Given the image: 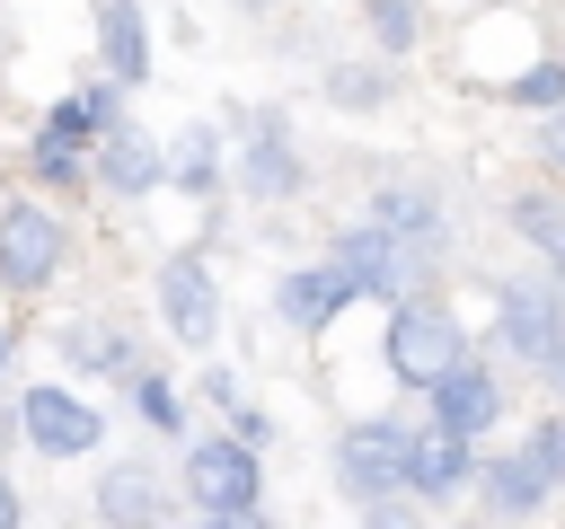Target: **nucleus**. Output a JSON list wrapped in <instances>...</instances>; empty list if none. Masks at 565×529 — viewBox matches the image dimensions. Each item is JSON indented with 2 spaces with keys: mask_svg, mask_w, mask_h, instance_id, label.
Segmentation results:
<instances>
[{
  "mask_svg": "<svg viewBox=\"0 0 565 529\" xmlns=\"http://www.w3.org/2000/svg\"><path fill=\"white\" fill-rule=\"evenodd\" d=\"M159 511H168V503H159V476H150V467H106V476H97V520H106V529H132V520L150 529Z\"/></svg>",
  "mask_w": 565,
  "mask_h": 529,
  "instance_id": "6ab92c4d",
  "label": "nucleus"
},
{
  "mask_svg": "<svg viewBox=\"0 0 565 529\" xmlns=\"http://www.w3.org/2000/svg\"><path fill=\"white\" fill-rule=\"evenodd\" d=\"M124 388H132V414H141L150 432H185V406H177V379H159V370H132Z\"/></svg>",
  "mask_w": 565,
  "mask_h": 529,
  "instance_id": "b1692460",
  "label": "nucleus"
},
{
  "mask_svg": "<svg viewBox=\"0 0 565 529\" xmlns=\"http://www.w3.org/2000/svg\"><path fill=\"white\" fill-rule=\"evenodd\" d=\"M424 406H433V414H441L450 432H468V441H486V432H494V414H503V379H494V370H486V361L468 353L459 370H441V379L424 388Z\"/></svg>",
  "mask_w": 565,
  "mask_h": 529,
  "instance_id": "4468645a",
  "label": "nucleus"
},
{
  "mask_svg": "<svg viewBox=\"0 0 565 529\" xmlns=\"http://www.w3.org/2000/svg\"><path fill=\"white\" fill-rule=\"evenodd\" d=\"M406 432L415 423H397V414L344 423V441H335V494H344V511H371V503L406 494Z\"/></svg>",
  "mask_w": 565,
  "mask_h": 529,
  "instance_id": "20e7f679",
  "label": "nucleus"
},
{
  "mask_svg": "<svg viewBox=\"0 0 565 529\" xmlns=\"http://www.w3.org/2000/svg\"><path fill=\"white\" fill-rule=\"evenodd\" d=\"M335 264L362 282V300H406V291H424V273L441 264L424 238H406V229H388V220H344L335 229Z\"/></svg>",
  "mask_w": 565,
  "mask_h": 529,
  "instance_id": "f03ea898",
  "label": "nucleus"
},
{
  "mask_svg": "<svg viewBox=\"0 0 565 529\" xmlns=\"http://www.w3.org/2000/svg\"><path fill=\"white\" fill-rule=\"evenodd\" d=\"M238 185H247V203H291L309 185L300 141H291V115H274V106L247 115V132H238Z\"/></svg>",
  "mask_w": 565,
  "mask_h": 529,
  "instance_id": "0eeeda50",
  "label": "nucleus"
},
{
  "mask_svg": "<svg viewBox=\"0 0 565 529\" xmlns=\"http://www.w3.org/2000/svg\"><path fill=\"white\" fill-rule=\"evenodd\" d=\"M539 379H547V397H556V406H565V335H556V353H547V361H539Z\"/></svg>",
  "mask_w": 565,
  "mask_h": 529,
  "instance_id": "c756f323",
  "label": "nucleus"
},
{
  "mask_svg": "<svg viewBox=\"0 0 565 529\" xmlns=\"http://www.w3.org/2000/svg\"><path fill=\"white\" fill-rule=\"evenodd\" d=\"M230 9H247V18H265V9H274V0H230Z\"/></svg>",
  "mask_w": 565,
  "mask_h": 529,
  "instance_id": "2f4dec72",
  "label": "nucleus"
},
{
  "mask_svg": "<svg viewBox=\"0 0 565 529\" xmlns=\"http://www.w3.org/2000/svg\"><path fill=\"white\" fill-rule=\"evenodd\" d=\"M503 97H512V106H530V115L565 106V53H556V62H521V71L503 79Z\"/></svg>",
  "mask_w": 565,
  "mask_h": 529,
  "instance_id": "393cba45",
  "label": "nucleus"
},
{
  "mask_svg": "<svg viewBox=\"0 0 565 529\" xmlns=\"http://www.w3.org/2000/svg\"><path fill=\"white\" fill-rule=\"evenodd\" d=\"M9 353H18V344H9V326H0V370H9Z\"/></svg>",
  "mask_w": 565,
  "mask_h": 529,
  "instance_id": "473e14b6",
  "label": "nucleus"
},
{
  "mask_svg": "<svg viewBox=\"0 0 565 529\" xmlns=\"http://www.w3.org/2000/svg\"><path fill=\"white\" fill-rule=\"evenodd\" d=\"M159 317L177 326V344H185V353H203V361H212V344H221V282H212V264H203L194 247L159 264Z\"/></svg>",
  "mask_w": 565,
  "mask_h": 529,
  "instance_id": "6e6552de",
  "label": "nucleus"
},
{
  "mask_svg": "<svg viewBox=\"0 0 565 529\" xmlns=\"http://www.w3.org/2000/svg\"><path fill=\"white\" fill-rule=\"evenodd\" d=\"M344 300H362V282H353L335 256H318V264H282V273H274V317H282L291 335H327Z\"/></svg>",
  "mask_w": 565,
  "mask_h": 529,
  "instance_id": "f8f14e48",
  "label": "nucleus"
},
{
  "mask_svg": "<svg viewBox=\"0 0 565 529\" xmlns=\"http://www.w3.org/2000/svg\"><path fill=\"white\" fill-rule=\"evenodd\" d=\"M88 26H97V62L141 88V79H150V18H141V0H97Z\"/></svg>",
  "mask_w": 565,
  "mask_h": 529,
  "instance_id": "dca6fc26",
  "label": "nucleus"
},
{
  "mask_svg": "<svg viewBox=\"0 0 565 529\" xmlns=\"http://www.w3.org/2000/svg\"><path fill=\"white\" fill-rule=\"evenodd\" d=\"M18 432H26L44 458H79V450H97V441H106V414H97L79 388H53V379H44V388H26V397H18Z\"/></svg>",
  "mask_w": 565,
  "mask_h": 529,
  "instance_id": "9d476101",
  "label": "nucleus"
},
{
  "mask_svg": "<svg viewBox=\"0 0 565 529\" xmlns=\"http://www.w3.org/2000/svg\"><path fill=\"white\" fill-rule=\"evenodd\" d=\"M459 361H468V326H459L441 300H424V291L388 300V379L433 388V379H441V370H459Z\"/></svg>",
  "mask_w": 565,
  "mask_h": 529,
  "instance_id": "7ed1b4c3",
  "label": "nucleus"
},
{
  "mask_svg": "<svg viewBox=\"0 0 565 529\" xmlns=\"http://www.w3.org/2000/svg\"><path fill=\"white\" fill-rule=\"evenodd\" d=\"M468 503L486 511V520H539L547 503H556V476L530 458V441L521 450H494V458H477V485H468Z\"/></svg>",
  "mask_w": 565,
  "mask_h": 529,
  "instance_id": "ddd939ff",
  "label": "nucleus"
},
{
  "mask_svg": "<svg viewBox=\"0 0 565 529\" xmlns=\"http://www.w3.org/2000/svg\"><path fill=\"white\" fill-rule=\"evenodd\" d=\"M18 520V485H9V467H0V529Z\"/></svg>",
  "mask_w": 565,
  "mask_h": 529,
  "instance_id": "7c9ffc66",
  "label": "nucleus"
},
{
  "mask_svg": "<svg viewBox=\"0 0 565 529\" xmlns=\"http://www.w3.org/2000/svg\"><path fill=\"white\" fill-rule=\"evenodd\" d=\"M185 511H194L203 529H247V520H265V467H256V441H238V432L185 441Z\"/></svg>",
  "mask_w": 565,
  "mask_h": 529,
  "instance_id": "f257e3e1",
  "label": "nucleus"
},
{
  "mask_svg": "<svg viewBox=\"0 0 565 529\" xmlns=\"http://www.w3.org/2000/svg\"><path fill=\"white\" fill-rule=\"evenodd\" d=\"M362 26L380 44V62H406L424 44V0H362Z\"/></svg>",
  "mask_w": 565,
  "mask_h": 529,
  "instance_id": "412c9836",
  "label": "nucleus"
},
{
  "mask_svg": "<svg viewBox=\"0 0 565 529\" xmlns=\"http://www.w3.org/2000/svg\"><path fill=\"white\" fill-rule=\"evenodd\" d=\"M388 88H397V79H388V71H371V62H362V71H353V62H335V71H327V106H344V115L388 106Z\"/></svg>",
  "mask_w": 565,
  "mask_h": 529,
  "instance_id": "5701e85b",
  "label": "nucleus"
},
{
  "mask_svg": "<svg viewBox=\"0 0 565 529\" xmlns=\"http://www.w3.org/2000/svg\"><path fill=\"white\" fill-rule=\"evenodd\" d=\"M530 141H539V159H547V168H565V106H547Z\"/></svg>",
  "mask_w": 565,
  "mask_h": 529,
  "instance_id": "c85d7f7f",
  "label": "nucleus"
},
{
  "mask_svg": "<svg viewBox=\"0 0 565 529\" xmlns=\"http://www.w3.org/2000/svg\"><path fill=\"white\" fill-rule=\"evenodd\" d=\"M512 229L547 256V273H565V203L556 194H512Z\"/></svg>",
  "mask_w": 565,
  "mask_h": 529,
  "instance_id": "4be33fe9",
  "label": "nucleus"
},
{
  "mask_svg": "<svg viewBox=\"0 0 565 529\" xmlns=\"http://www.w3.org/2000/svg\"><path fill=\"white\" fill-rule=\"evenodd\" d=\"M97 132H106V123H97V106H88L79 88H71V97H53V106H44V123H35V141H26L35 176H44V185H79V176H88Z\"/></svg>",
  "mask_w": 565,
  "mask_h": 529,
  "instance_id": "9b49d317",
  "label": "nucleus"
},
{
  "mask_svg": "<svg viewBox=\"0 0 565 529\" xmlns=\"http://www.w3.org/2000/svg\"><path fill=\"white\" fill-rule=\"evenodd\" d=\"M53 344H62V361H71V370H88V379H132V370H141V361H132V344H124L115 326H62Z\"/></svg>",
  "mask_w": 565,
  "mask_h": 529,
  "instance_id": "aec40b11",
  "label": "nucleus"
},
{
  "mask_svg": "<svg viewBox=\"0 0 565 529\" xmlns=\"http://www.w3.org/2000/svg\"><path fill=\"white\" fill-rule=\"evenodd\" d=\"M230 432H238V441H256V450H265V441H274V414H265V406H247V397H238V406H230Z\"/></svg>",
  "mask_w": 565,
  "mask_h": 529,
  "instance_id": "cd10ccee",
  "label": "nucleus"
},
{
  "mask_svg": "<svg viewBox=\"0 0 565 529\" xmlns=\"http://www.w3.org/2000/svg\"><path fill=\"white\" fill-rule=\"evenodd\" d=\"M230 176V159H221V132L212 123H185L177 132V150H168V185L177 194H194V203H212V185Z\"/></svg>",
  "mask_w": 565,
  "mask_h": 529,
  "instance_id": "f3484780",
  "label": "nucleus"
},
{
  "mask_svg": "<svg viewBox=\"0 0 565 529\" xmlns=\"http://www.w3.org/2000/svg\"><path fill=\"white\" fill-rule=\"evenodd\" d=\"M97 185H106L115 203H141V194L168 185V150H159L150 132L115 123V132H97Z\"/></svg>",
  "mask_w": 565,
  "mask_h": 529,
  "instance_id": "2eb2a0df",
  "label": "nucleus"
},
{
  "mask_svg": "<svg viewBox=\"0 0 565 529\" xmlns=\"http://www.w3.org/2000/svg\"><path fill=\"white\" fill-rule=\"evenodd\" d=\"M371 220H388V229H406V238H424L433 256L450 247V220H441V203H433V185H380V194H371Z\"/></svg>",
  "mask_w": 565,
  "mask_h": 529,
  "instance_id": "a211bd4d",
  "label": "nucleus"
},
{
  "mask_svg": "<svg viewBox=\"0 0 565 529\" xmlns=\"http://www.w3.org/2000/svg\"><path fill=\"white\" fill-rule=\"evenodd\" d=\"M71 264V220L53 203H9L0 212V282L9 291H44Z\"/></svg>",
  "mask_w": 565,
  "mask_h": 529,
  "instance_id": "423d86ee",
  "label": "nucleus"
},
{
  "mask_svg": "<svg viewBox=\"0 0 565 529\" xmlns=\"http://www.w3.org/2000/svg\"><path fill=\"white\" fill-rule=\"evenodd\" d=\"M124 88H132V79H115V71H106V79H88V88H79V97H88V106H97V123H106V132H115V123H132V115H124Z\"/></svg>",
  "mask_w": 565,
  "mask_h": 529,
  "instance_id": "bb28decb",
  "label": "nucleus"
},
{
  "mask_svg": "<svg viewBox=\"0 0 565 529\" xmlns=\"http://www.w3.org/2000/svg\"><path fill=\"white\" fill-rule=\"evenodd\" d=\"M468 485H477V441L450 432L441 414H424V423L406 432V494L433 511V503H450V494H468Z\"/></svg>",
  "mask_w": 565,
  "mask_h": 529,
  "instance_id": "1a4fd4ad",
  "label": "nucleus"
},
{
  "mask_svg": "<svg viewBox=\"0 0 565 529\" xmlns=\"http://www.w3.org/2000/svg\"><path fill=\"white\" fill-rule=\"evenodd\" d=\"M530 458L565 485V414H539V423H530Z\"/></svg>",
  "mask_w": 565,
  "mask_h": 529,
  "instance_id": "a878e982",
  "label": "nucleus"
},
{
  "mask_svg": "<svg viewBox=\"0 0 565 529\" xmlns=\"http://www.w3.org/2000/svg\"><path fill=\"white\" fill-rule=\"evenodd\" d=\"M556 335H565V273H512V282H494V344L503 353H521L539 370L556 353Z\"/></svg>",
  "mask_w": 565,
  "mask_h": 529,
  "instance_id": "39448f33",
  "label": "nucleus"
}]
</instances>
